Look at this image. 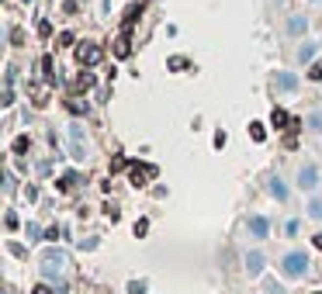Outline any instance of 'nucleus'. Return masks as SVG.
Instances as JSON below:
<instances>
[{"label": "nucleus", "mask_w": 322, "mask_h": 294, "mask_svg": "<svg viewBox=\"0 0 322 294\" xmlns=\"http://www.w3.org/2000/svg\"><path fill=\"white\" fill-rule=\"evenodd\" d=\"M66 107H69L73 115H87V100H80V97H69V100H66Z\"/></svg>", "instance_id": "f3484780"}, {"label": "nucleus", "mask_w": 322, "mask_h": 294, "mask_svg": "<svg viewBox=\"0 0 322 294\" xmlns=\"http://www.w3.org/2000/svg\"><path fill=\"white\" fill-rule=\"evenodd\" d=\"M312 246H315V249H322V232H319V235H312Z\"/></svg>", "instance_id": "58836bf2"}, {"label": "nucleus", "mask_w": 322, "mask_h": 294, "mask_svg": "<svg viewBox=\"0 0 322 294\" xmlns=\"http://www.w3.org/2000/svg\"><path fill=\"white\" fill-rule=\"evenodd\" d=\"M104 215L111 218V222H118V208H114V204H107V208H104Z\"/></svg>", "instance_id": "e433bc0d"}, {"label": "nucleus", "mask_w": 322, "mask_h": 294, "mask_svg": "<svg viewBox=\"0 0 322 294\" xmlns=\"http://www.w3.org/2000/svg\"><path fill=\"white\" fill-rule=\"evenodd\" d=\"M31 294H52V287H49V284H38V287H35Z\"/></svg>", "instance_id": "4c0bfd02"}, {"label": "nucleus", "mask_w": 322, "mask_h": 294, "mask_svg": "<svg viewBox=\"0 0 322 294\" xmlns=\"http://www.w3.org/2000/svg\"><path fill=\"white\" fill-rule=\"evenodd\" d=\"M308 80H315V83L322 80V66H319V62H312V66H308Z\"/></svg>", "instance_id": "393cba45"}, {"label": "nucleus", "mask_w": 322, "mask_h": 294, "mask_svg": "<svg viewBox=\"0 0 322 294\" xmlns=\"http://www.w3.org/2000/svg\"><path fill=\"white\" fill-rule=\"evenodd\" d=\"M146 232H149V222H146V218H139V222H135V235H139V239H142V235H146Z\"/></svg>", "instance_id": "c85d7f7f"}, {"label": "nucleus", "mask_w": 322, "mask_h": 294, "mask_svg": "<svg viewBox=\"0 0 322 294\" xmlns=\"http://www.w3.org/2000/svg\"><path fill=\"white\" fill-rule=\"evenodd\" d=\"M225 142H229V135H225V132L218 128V132H215V145H218V149H222V145H225Z\"/></svg>", "instance_id": "f704fd0d"}, {"label": "nucleus", "mask_w": 322, "mask_h": 294, "mask_svg": "<svg viewBox=\"0 0 322 294\" xmlns=\"http://www.w3.org/2000/svg\"><path fill=\"white\" fill-rule=\"evenodd\" d=\"M0 104H4V107H11V104H14V90H11V87L4 90V100H0Z\"/></svg>", "instance_id": "72a5a7b5"}, {"label": "nucleus", "mask_w": 322, "mask_h": 294, "mask_svg": "<svg viewBox=\"0 0 322 294\" xmlns=\"http://www.w3.org/2000/svg\"><path fill=\"white\" fill-rule=\"evenodd\" d=\"M7 253H11V256H18V260H24V256H28V249H24L21 242H7Z\"/></svg>", "instance_id": "412c9836"}, {"label": "nucleus", "mask_w": 322, "mask_h": 294, "mask_svg": "<svg viewBox=\"0 0 322 294\" xmlns=\"http://www.w3.org/2000/svg\"><path fill=\"white\" fill-rule=\"evenodd\" d=\"M312 4H319V7H322V0H312Z\"/></svg>", "instance_id": "ea45409f"}, {"label": "nucleus", "mask_w": 322, "mask_h": 294, "mask_svg": "<svg viewBox=\"0 0 322 294\" xmlns=\"http://www.w3.org/2000/svg\"><path fill=\"white\" fill-rule=\"evenodd\" d=\"M76 183H80V173H73V170H69V173L56 183V187H59V191H69V187H76Z\"/></svg>", "instance_id": "dca6fc26"}, {"label": "nucleus", "mask_w": 322, "mask_h": 294, "mask_svg": "<svg viewBox=\"0 0 322 294\" xmlns=\"http://www.w3.org/2000/svg\"><path fill=\"white\" fill-rule=\"evenodd\" d=\"M24 232H28V239H42V235H45L42 229H38V225H35V222H28V229H24Z\"/></svg>", "instance_id": "a878e982"}, {"label": "nucleus", "mask_w": 322, "mask_h": 294, "mask_svg": "<svg viewBox=\"0 0 322 294\" xmlns=\"http://www.w3.org/2000/svg\"><path fill=\"white\" fill-rule=\"evenodd\" d=\"M280 274L284 277H291V280H298V277H305L308 274V256L301 253V249H291L284 260H280Z\"/></svg>", "instance_id": "f257e3e1"}, {"label": "nucleus", "mask_w": 322, "mask_h": 294, "mask_svg": "<svg viewBox=\"0 0 322 294\" xmlns=\"http://www.w3.org/2000/svg\"><path fill=\"white\" fill-rule=\"evenodd\" d=\"M76 56H80V66H97V62L104 59V52H101V45H97V42H84Z\"/></svg>", "instance_id": "423d86ee"}, {"label": "nucleus", "mask_w": 322, "mask_h": 294, "mask_svg": "<svg viewBox=\"0 0 322 294\" xmlns=\"http://www.w3.org/2000/svg\"><path fill=\"white\" fill-rule=\"evenodd\" d=\"M246 229H250L253 239H267L270 235V218L267 215H250L246 218Z\"/></svg>", "instance_id": "39448f33"}, {"label": "nucleus", "mask_w": 322, "mask_h": 294, "mask_svg": "<svg viewBox=\"0 0 322 294\" xmlns=\"http://www.w3.org/2000/svg\"><path fill=\"white\" fill-rule=\"evenodd\" d=\"M156 173H159V170L149 166V163H132V166H129V183H132V187H146Z\"/></svg>", "instance_id": "7ed1b4c3"}, {"label": "nucleus", "mask_w": 322, "mask_h": 294, "mask_svg": "<svg viewBox=\"0 0 322 294\" xmlns=\"http://www.w3.org/2000/svg\"><path fill=\"white\" fill-rule=\"evenodd\" d=\"M298 187L308 191V194L319 187V166H315V163H305V166L298 170Z\"/></svg>", "instance_id": "20e7f679"}, {"label": "nucleus", "mask_w": 322, "mask_h": 294, "mask_svg": "<svg viewBox=\"0 0 322 294\" xmlns=\"http://www.w3.org/2000/svg\"><path fill=\"white\" fill-rule=\"evenodd\" d=\"M146 280H129V294H146Z\"/></svg>", "instance_id": "b1692460"}, {"label": "nucleus", "mask_w": 322, "mask_h": 294, "mask_svg": "<svg viewBox=\"0 0 322 294\" xmlns=\"http://www.w3.org/2000/svg\"><path fill=\"white\" fill-rule=\"evenodd\" d=\"M308 132H322V111H312L308 115Z\"/></svg>", "instance_id": "aec40b11"}, {"label": "nucleus", "mask_w": 322, "mask_h": 294, "mask_svg": "<svg viewBox=\"0 0 322 294\" xmlns=\"http://www.w3.org/2000/svg\"><path fill=\"white\" fill-rule=\"evenodd\" d=\"M263 294H284V287H280L277 280H263Z\"/></svg>", "instance_id": "5701e85b"}, {"label": "nucleus", "mask_w": 322, "mask_h": 294, "mask_svg": "<svg viewBox=\"0 0 322 294\" xmlns=\"http://www.w3.org/2000/svg\"><path fill=\"white\" fill-rule=\"evenodd\" d=\"M4 225H7V229H18V215H14V211L4 215Z\"/></svg>", "instance_id": "2f4dec72"}, {"label": "nucleus", "mask_w": 322, "mask_h": 294, "mask_svg": "<svg viewBox=\"0 0 322 294\" xmlns=\"http://www.w3.org/2000/svg\"><path fill=\"white\" fill-rule=\"evenodd\" d=\"M315 56H319V42H301V45H298V62H308V66H312Z\"/></svg>", "instance_id": "f8f14e48"}, {"label": "nucleus", "mask_w": 322, "mask_h": 294, "mask_svg": "<svg viewBox=\"0 0 322 294\" xmlns=\"http://www.w3.org/2000/svg\"><path fill=\"white\" fill-rule=\"evenodd\" d=\"M11 42H14V45H21V42H24V31H21V28H14V31H11Z\"/></svg>", "instance_id": "473e14b6"}, {"label": "nucleus", "mask_w": 322, "mask_h": 294, "mask_svg": "<svg viewBox=\"0 0 322 294\" xmlns=\"http://www.w3.org/2000/svg\"><path fill=\"white\" fill-rule=\"evenodd\" d=\"M49 31H52V24H49V21H38V35H42V39H45Z\"/></svg>", "instance_id": "c9c22d12"}, {"label": "nucleus", "mask_w": 322, "mask_h": 294, "mask_svg": "<svg viewBox=\"0 0 322 294\" xmlns=\"http://www.w3.org/2000/svg\"><path fill=\"white\" fill-rule=\"evenodd\" d=\"M66 45H73V31H59V49H66Z\"/></svg>", "instance_id": "bb28decb"}, {"label": "nucleus", "mask_w": 322, "mask_h": 294, "mask_svg": "<svg viewBox=\"0 0 322 294\" xmlns=\"http://www.w3.org/2000/svg\"><path fill=\"white\" fill-rule=\"evenodd\" d=\"M291 121L295 118H288V111H284V107H274V111H270V125L280 132V128H291Z\"/></svg>", "instance_id": "9b49d317"}, {"label": "nucleus", "mask_w": 322, "mask_h": 294, "mask_svg": "<svg viewBox=\"0 0 322 294\" xmlns=\"http://www.w3.org/2000/svg\"><path fill=\"white\" fill-rule=\"evenodd\" d=\"M63 267H66V253H63V249H49V253L42 256V274H45V277H59Z\"/></svg>", "instance_id": "f03ea898"}, {"label": "nucleus", "mask_w": 322, "mask_h": 294, "mask_svg": "<svg viewBox=\"0 0 322 294\" xmlns=\"http://www.w3.org/2000/svg\"><path fill=\"white\" fill-rule=\"evenodd\" d=\"M250 135H253V142H263V138H267V132H263L260 121H250Z\"/></svg>", "instance_id": "6ab92c4d"}, {"label": "nucleus", "mask_w": 322, "mask_h": 294, "mask_svg": "<svg viewBox=\"0 0 322 294\" xmlns=\"http://www.w3.org/2000/svg\"><path fill=\"white\" fill-rule=\"evenodd\" d=\"M284 31H288V35H295V39H305V31H308V18H305V14H288Z\"/></svg>", "instance_id": "6e6552de"}, {"label": "nucleus", "mask_w": 322, "mask_h": 294, "mask_svg": "<svg viewBox=\"0 0 322 294\" xmlns=\"http://www.w3.org/2000/svg\"><path fill=\"white\" fill-rule=\"evenodd\" d=\"M263 267H267V256H263L260 249L246 253V274H250V277H260V274H263Z\"/></svg>", "instance_id": "1a4fd4ad"}, {"label": "nucleus", "mask_w": 322, "mask_h": 294, "mask_svg": "<svg viewBox=\"0 0 322 294\" xmlns=\"http://www.w3.org/2000/svg\"><path fill=\"white\" fill-rule=\"evenodd\" d=\"M76 87H80V90H90V87H94V77H90V73H80V77H76Z\"/></svg>", "instance_id": "4be33fe9"}, {"label": "nucleus", "mask_w": 322, "mask_h": 294, "mask_svg": "<svg viewBox=\"0 0 322 294\" xmlns=\"http://www.w3.org/2000/svg\"><path fill=\"white\" fill-rule=\"evenodd\" d=\"M274 87H277L280 94H295V90H298V77H295V73H288V69H277V73H274Z\"/></svg>", "instance_id": "0eeeda50"}, {"label": "nucleus", "mask_w": 322, "mask_h": 294, "mask_svg": "<svg viewBox=\"0 0 322 294\" xmlns=\"http://www.w3.org/2000/svg\"><path fill=\"white\" fill-rule=\"evenodd\" d=\"M114 56H118V59H129V56H132V42H129V35H122V39L114 42Z\"/></svg>", "instance_id": "4468645a"}, {"label": "nucleus", "mask_w": 322, "mask_h": 294, "mask_svg": "<svg viewBox=\"0 0 322 294\" xmlns=\"http://www.w3.org/2000/svg\"><path fill=\"white\" fill-rule=\"evenodd\" d=\"M298 229H301V222H298V218H291V222L284 225V232H288V235H298Z\"/></svg>", "instance_id": "c756f323"}, {"label": "nucleus", "mask_w": 322, "mask_h": 294, "mask_svg": "<svg viewBox=\"0 0 322 294\" xmlns=\"http://www.w3.org/2000/svg\"><path fill=\"white\" fill-rule=\"evenodd\" d=\"M28 149H31V138H28V135H18V138H14V153H18V156H24Z\"/></svg>", "instance_id": "a211bd4d"}, {"label": "nucleus", "mask_w": 322, "mask_h": 294, "mask_svg": "<svg viewBox=\"0 0 322 294\" xmlns=\"http://www.w3.org/2000/svg\"><path fill=\"white\" fill-rule=\"evenodd\" d=\"M305 211H308V218H315V222H322V197H312Z\"/></svg>", "instance_id": "2eb2a0df"}, {"label": "nucleus", "mask_w": 322, "mask_h": 294, "mask_svg": "<svg viewBox=\"0 0 322 294\" xmlns=\"http://www.w3.org/2000/svg\"><path fill=\"white\" fill-rule=\"evenodd\" d=\"M267 191H270V194H274V197H277L280 204L288 201V183L280 180V176H270V180H267Z\"/></svg>", "instance_id": "9d476101"}, {"label": "nucleus", "mask_w": 322, "mask_h": 294, "mask_svg": "<svg viewBox=\"0 0 322 294\" xmlns=\"http://www.w3.org/2000/svg\"><path fill=\"white\" fill-rule=\"evenodd\" d=\"M125 166H129V163H125L122 156H114V159H111V173H118V170H125Z\"/></svg>", "instance_id": "7c9ffc66"}, {"label": "nucleus", "mask_w": 322, "mask_h": 294, "mask_svg": "<svg viewBox=\"0 0 322 294\" xmlns=\"http://www.w3.org/2000/svg\"><path fill=\"white\" fill-rule=\"evenodd\" d=\"M42 73H45V80H52V56L42 59Z\"/></svg>", "instance_id": "cd10ccee"}, {"label": "nucleus", "mask_w": 322, "mask_h": 294, "mask_svg": "<svg viewBox=\"0 0 322 294\" xmlns=\"http://www.w3.org/2000/svg\"><path fill=\"white\" fill-rule=\"evenodd\" d=\"M167 69L170 73H184V69H191V59L187 56H170L167 59Z\"/></svg>", "instance_id": "ddd939ff"}]
</instances>
